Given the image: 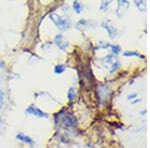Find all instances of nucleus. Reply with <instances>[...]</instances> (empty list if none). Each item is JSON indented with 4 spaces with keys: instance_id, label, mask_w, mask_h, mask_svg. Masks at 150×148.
<instances>
[{
    "instance_id": "10",
    "label": "nucleus",
    "mask_w": 150,
    "mask_h": 148,
    "mask_svg": "<svg viewBox=\"0 0 150 148\" xmlns=\"http://www.w3.org/2000/svg\"><path fill=\"white\" fill-rule=\"evenodd\" d=\"M65 69H66V66H65V65L59 64L54 67V72L56 74H62L65 71Z\"/></svg>"
},
{
    "instance_id": "18",
    "label": "nucleus",
    "mask_w": 150,
    "mask_h": 148,
    "mask_svg": "<svg viewBox=\"0 0 150 148\" xmlns=\"http://www.w3.org/2000/svg\"><path fill=\"white\" fill-rule=\"evenodd\" d=\"M3 124H4L3 119H2V118L0 117V136H1V134H2V131H3Z\"/></svg>"
},
{
    "instance_id": "16",
    "label": "nucleus",
    "mask_w": 150,
    "mask_h": 148,
    "mask_svg": "<svg viewBox=\"0 0 150 148\" xmlns=\"http://www.w3.org/2000/svg\"><path fill=\"white\" fill-rule=\"evenodd\" d=\"M109 4H110L109 1H108V2L103 1L102 3H101V6H100L101 10H107V7H108V5H109Z\"/></svg>"
},
{
    "instance_id": "15",
    "label": "nucleus",
    "mask_w": 150,
    "mask_h": 148,
    "mask_svg": "<svg viewBox=\"0 0 150 148\" xmlns=\"http://www.w3.org/2000/svg\"><path fill=\"white\" fill-rule=\"evenodd\" d=\"M4 103V92L2 91V89H0V110L3 107Z\"/></svg>"
},
{
    "instance_id": "19",
    "label": "nucleus",
    "mask_w": 150,
    "mask_h": 148,
    "mask_svg": "<svg viewBox=\"0 0 150 148\" xmlns=\"http://www.w3.org/2000/svg\"><path fill=\"white\" fill-rule=\"evenodd\" d=\"M135 96H136V94H132V95H129L128 96V99H133V98H135Z\"/></svg>"
},
{
    "instance_id": "11",
    "label": "nucleus",
    "mask_w": 150,
    "mask_h": 148,
    "mask_svg": "<svg viewBox=\"0 0 150 148\" xmlns=\"http://www.w3.org/2000/svg\"><path fill=\"white\" fill-rule=\"evenodd\" d=\"M120 67V63L117 61V60H115L114 62L111 63V68L109 69L110 73H113V72H115L116 70H117L118 68Z\"/></svg>"
},
{
    "instance_id": "17",
    "label": "nucleus",
    "mask_w": 150,
    "mask_h": 148,
    "mask_svg": "<svg viewBox=\"0 0 150 148\" xmlns=\"http://www.w3.org/2000/svg\"><path fill=\"white\" fill-rule=\"evenodd\" d=\"M135 4H136L139 8H141L140 10H144V6H145V2L144 1H138V2L135 1Z\"/></svg>"
},
{
    "instance_id": "4",
    "label": "nucleus",
    "mask_w": 150,
    "mask_h": 148,
    "mask_svg": "<svg viewBox=\"0 0 150 148\" xmlns=\"http://www.w3.org/2000/svg\"><path fill=\"white\" fill-rule=\"evenodd\" d=\"M54 42H55V44L57 45V47L61 50H65L69 46V42L64 39V36L62 34H58L55 36Z\"/></svg>"
},
{
    "instance_id": "8",
    "label": "nucleus",
    "mask_w": 150,
    "mask_h": 148,
    "mask_svg": "<svg viewBox=\"0 0 150 148\" xmlns=\"http://www.w3.org/2000/svg\"><path fill=\"white\" fill-rule=\"evenodd\" d=\"M73 9L76 13H80L83 10V5L79 1H74L73 2Z\"/></svg>"
},
{
    "instance_id": "1",
    "label": "nucleus",
    "mask_w": 150,
    "mask_h": 148,
    "mask_svg": "<svg viewBox=\"0 0 150 148\" xmlns=\"http://www.w3.org/2000/svg\"><path fill=\"white\" fill-rule=\"evenodd\" d=\"M58 119H55L56 123H63V125L65 127H74V126L77 125V120L76 118L74 117L71 114H66V113H62L59 112L58 114H55V118Z\"/></svg>"
},
{
    "instance_id": "7",
    "label": "nucleus",
    "mask_w": 150,
    "mask_h": 148,
    "mask_svg": "<svg viewBox=\"0 0 150 148\" xmlns=\"http://www.w3.org/2000/svg\"><path fill=\"white\" fill-rule=\"evenodd\" d=\"M16 138H17L18 140H20V141H22L24 143H26V144L30 145V146L34 145V141H33V140L31 139L29 136H26V135L22 134V133H18V134L16 135Z\"/></svg>"
},
{
    "instance_id": "3",
    "label": "nucleus",
    "mask_w": 150,
    "mask_h": 148,
    "mask_svg": "<svg viewBox=\"0 0 150 148\" xmlns=\"http://www.w3.org/2000/svg\"><path fill=\"white\" fill-rule=\"evenodd\" d=\"M26 112L28 114H31V115H34L36 117H39V118H47L48 117V114L46 112L42 111L41 109L36 107L34 105L29 106V107L26 109Z\"/></svg>"
},
{
    "instance_id": "14",
    "label": "nucleus",
    "mask_w": 150,
    "mask_h": 148,
    "mask_svg": "<svg viewBox=\"0 0 150 148\" xmlns=\"http://www.w3.org/2000/svg\"><path fill=\"white\" fill-rule=\"evenodd\" d=\"M111 48H112V52L114 53V54H118L120 51H121V48H120V46L118 45H110Z\"/></svg>"
},
{
    "instance_id": "2",
    "label": "nucleus",
    "mask_w": 150,
    "mask_h": 148,
    "mask_svg": "<svg viewBox=\"0 0 150 148\" xmlns=\"http://www.w3.org/2000/svg\"><path fill=\"white\" fill-rule=\"evenodd\" d=\"M50 19L53 21V23L56 25V27H58L60 30L65 31L68 30V29L71 27V21H70L69 18H62L60 17L58 14L56 13H52L50 15Z\"/></svg>"
},
{
    "instance_id": "6",
    "label": "nucleus",
    "mask_w": 150,
    "mask_h": 148,
    "mask_svg": "<svg viewBox=\"0 0 150 148\" xmlns=\"http://www.w3.org/2000/svg\"><path fill=\"white\" fill-rule=\"evenodd\" d=\"M97 93H98V96L99 98H105V97L108 96V94L110 93V88L108 85L106 84H99L98 86V90H97Z\"/></svg>"
},
{
    "instance_id": "13",
    "label": "nucleus",
    "mask_w": 150,
    "mask_h": 148,
    "mask_svg": "<svg viewBox=\"0 0 150 148\" xmlns=\"http://www.w3.org/2000/svg\"><path fill=\"white\" fill-rule=\"evenodd\" d=\"M133 55H135V56H141V58H143L142 55H140L138 52L136 51H126L124 52V56H133Z\"/></svg>"
},
{
    "instance_id": "9",
    "label": "nucleus",
    "mask_w": 150,
    "mask_h": 148,
    "mask_svg": "<svg viewBox=\"0 0 150 148\" xmlns=\"http://www.w3.org/2000/svg\"><path fill=\"white\" fill-rule=\"evenodd\" d=\"M75 95H76V90H75L74 87H70L69 90H68V94H67V97H68V100L72 101L74 100Z\"/></svg>"
},
{
    "instance_id": "12",
    "label": "nucleus",
    "mask_w": 150,
    "mask_h": 148,
    "mask_svg": "<svg viewBox=\"0 0 150 148\" xmlns=\"http://www.w3.org/2000/svg\"><path fill=\"white\" fill-rule=\"evenodd\" d=\"M4 71H5V66H4V63L0 61V83H1L2 80H3Z\"/></svg>"
},
{
    "instance_id": "5",
    "label": "nucleus",
    "mask_w": 150,
    "mask_h": 148,
    "mask_svg": "<svg viewBox=\"0 0 150 148\" xmlns=\"http://www.w3.org/2000/svg\"><path fill=\"white\" fill-rule=\"evenodd\" d=\"M102 27H104L106 30H107L108 34H109L111 38H114V36L116 35V28L110 20H107L106 22H103Z\"/></svg>"
}]
</instances>
